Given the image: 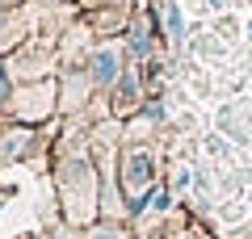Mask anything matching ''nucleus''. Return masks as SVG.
I'll return each mask as SVG.
<instances>
[{"label":"nucleus","mask_w":252,"mask_h":239,"mask_svg":"<svg viewBox=\"0 0 252 239\" xmlns=\"http://www.w3.org/2000/svg\"><path fill=\"white\" fill-rule=\"evenodd\" d=\"M147 180H152V155L147 151H130L126 155V189L130 193H143Z\"/></svg>","instance_id":"1"},{"label":"nucleus","mask_w":252,"mask_h":239,"mask_svg":"<svg viewBox=\"0 0 252 239\" xmlns=\"http://www.w3.org/2000/svg\"><path fill=\"white\" fill-rule=\"evenodd\" d=\"M118 71H122V59H118V51H97V55H93V76H97L101 84H109Z\"/></svg>","instance_id":"2"},{"label":"nucleus","mask_w":252,"mask_h":239,"mask_svg":"<svg viewBox=\"0 0 252 239\" xmlns=\"http://www.w3.org/2000/svg\"><path fill=\"white\" fill-rule=\"evenodd\" d=\"M160 13H164V26H168V38H181L185 34V21H181V9L172 0H160Z\"/></svg>","instance_id":"3"},{"label":"nucleus","mask_w":252,"mask_h":239,"mask_svg":"<svg viewBox=\"0 0 252 239\" xmlns=\"http://www.w3.org/2000/svg\"><path fill=\"white\" fill-rule=\"evenodd\" d=\"M89 239H126V235H122V231H114V227H101V231H93Z\"/></svg>","instance_id":"4"},{"label":"nucleus","mask_w":252,"mask_h":239,"mask_svg":"<svg viewBox=\"0 0 252 239\" xmlns=\"http://www.w3.org/2000/svg\"><path fill=\"white\" fill-rule=\"evenodd\" d=\"M164 202H168V197H164V189H156V193H152V202H147V206H152V210H164Z\"/></svg>","instance_id":"5"},{"label":"nucleus","mask_w":252,"mask_h":239,"mask_svg":"<svg viewBox=\"0 0 252 239\" xmlns=\"http://www.w3.org/2000/svg\"><path fill=\"white\" fill-rule=\"evenodd\" d=\"M135 51L147 55V34H143V30H135Z\"/></svg>","instance_id":"6"},{"label":"nucleus","mask_w":252,"mask_h":239,"mask_svg":"<svg viewBox=\"0 0 252 239\" xmlns=\"http://www.w3.org/2000/svg\"><path fill=\"white\" fill-rule=\"evenodd\" d=\"M4 92H9V84H4V71H0V97H4Z\"/></svg>","instance_id":"7"},{"label":"nucleus","mask_w":252,"mask_h":239,"mask_svg":"<svg viewBox=\"0 0 252 239\" xmlns=\"http://www.w3.org/2000/svg\"><path fill=\"white\" fill-rule=\"evenodd\" d=\"M0 30H4V17H0Z\"/></svg>","instance_id":"8"}]
</instances>
